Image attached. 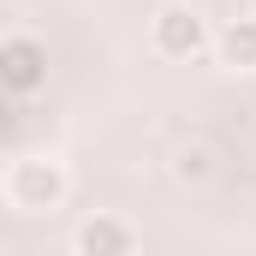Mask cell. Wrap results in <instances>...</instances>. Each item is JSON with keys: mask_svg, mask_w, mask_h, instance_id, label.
Here are the masks:
<instances>
[{"mask_svg": "<svg viewBox=\"0 0 256 256\" xmlns=\"http://www.w3.org/2000/svg\"><path fill=\"white\" fill-rule=\"evenodd\" d=\"M214 54H220L226 72H256V18H232L214 36Z\"/></svg>", "mask_w": 256, "mask_h": 256, "instance_id": "obj_5", "label": "cell"}, {"mask_svg": "<svg viewBox=\"0 0 256 256\" xmlns=\"http://www.w3.org/2000/svg\"><path fill=\"white\" fill-rule=\"evenodd\" d=\"M149 48H155L161 60H196V54L208 48V24H202V12L185 6V0L161 6V12L149 18Z\"/></svg>", "mask_w": 256, "mask_h": 256, "instance_id": "obj_2", "label": "cell"}, {"mask_svg": "<svg viewBox=\"0 0 256 256\" xmlns=\"http://www.w3.org/2000/svg\"><path fill=\"white\" fill-rule=\"evenodd\" d=\"M72 250L78 256H126V250H137V232H131L120 214H90L72 232Z\"/></svg>", "mask_w": 256, "mask_h": 256, "instance_id": "obj_4", "label": "cell"}, {"mask_svg": "<svg viewBox=\"0 0 256 256\" xmlns=\"http://www.w3.org/2000/svg\"><path fill=\"white\" fill-rule=\"evenodd\" d=\"M66 191H72V179H66V167L54 161V155H18V161L6 167V202L24 208V214L60 208Z\"/></svg>", "mask_w": 256, "mask_h": 256, "instance_id": "obj_1", "label": "cell"}, {"mask_svg": "<svg viewBox=\"0 0 256 256\" xmlns=\"http://www.w3.org/2000/svg\"><path fill=\"white\" fill-rule=\"evenodd\" d=\"M0 84H6V96H36L42 84H48V48L36 42V36H6L0 42Z\"/></svg>", "mask_w": 256, "mask_h": 256, "instance_id": "obj_3", "label": "cell"}, {"mask_svg": "<svg viewBox=\"0 0 256 256\" xmlns=\"http://www.w3.org/2000/svg\"><path fill=\"white\" fill-rule=\"evenodd\" d=\"M173 179H179V185H208V179H214V149H208V143H185L179 161H173Z\"/></svg>", "mask_w": 256, "mask_h": 256, "instance_id": "obj_6", "label": "cell"}]
</instances>
